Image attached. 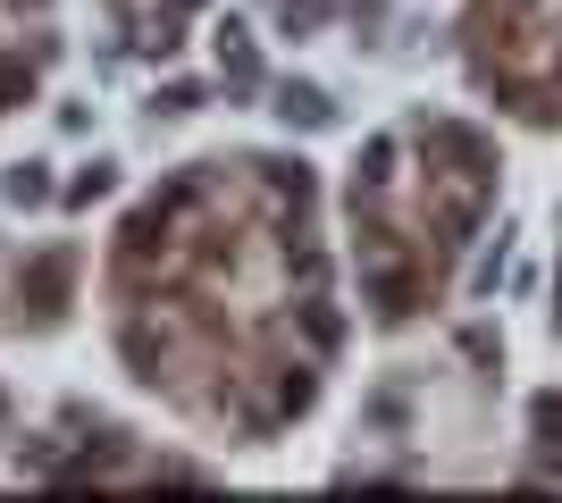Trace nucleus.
Masks as SVG:
<instances>
[{
  "instance_id": "nucleus-1",
  "label": "nucleus",
  "mask_w": 562,
  "mask_h": 503,
  "mask_svg": "<svg viewBox=\"0 0 562 503\" xmlns=\"http://www.w3.org/2000/svg\"><path fill=\"white\" fill-rule=\"evenodd\" d=\"M0 85H9V76H0Z\"/></svg>"
}]
</instances>
